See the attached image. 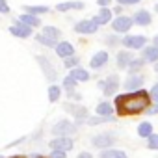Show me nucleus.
<instances>
[{"label": "nucleus", "mask_w": 158, "mask_h": 158, "mask_svg": "<svg viewBox=\"0 0 158 158\" xmlns=\"http://www.w3.org/2000/svg\"><path fill=\"white\" fill-rule=\"evenodd\" d=\"M151 104V95L145 89L128 91L115 97V112L119 115H138L141 112H147Z\"/></svg>", "instance_id": "obj_1"}, {"label": "nucleus", "mask_w": 158, "mask_h": 158, "mask_svg": "<svg viewBox=\"0 0 158 158\" xmlns=\"http://www.w3.org/2000/svg\"><path fill=\"white\" fill-rule=\"evenodd\" d=\"M74 132H76V125L71 123L69 119H60V121L52 127L54 138H71Z\"/></svg>", "instance_id": "obj_2"}, {"label": "nucleus", "mask_w": 158, "mask_h": 158, "mask_svg": "<svg viewBox=\"0 0 158 158\" xmlns=\"http://www.w3.org/2000/svg\"><path fill=\"white\" fill-rule=\"evenodd\" d=\"M63 110L76 117V125L88 121V117H89V115H88V108H84V106H80V104H74V102H65V104H63Z\"/></svg>", "instance_id": "obj_3"}, {"label": "nucleus", "mask_w": 158, "mask_h": 158, "mask_svg": "<svg viewBox=\"0 0 158 158\" xmlns=\"http://www.w3.org/2000/svg\"><path fill=\"white\" fill-rule=\"evenodd\" d=\"M35 61L43 67V74H45V78H47L48 82H54L56 78H58V73H56L52 61H50L47 56H35Z\"/></svg>", "instance_id": "obj_4"}, {"label": "nucleus", "mask_w": 158, "mask_h": 158, "mask_svg": "<svg viewBox=\"0 0 158 158\" xmlns=\"http://www.w3.org/2000/svg\"><path fill=\"white\" fill-rule=\"evenodd\" d=\"M121 45L125 48H134V50H139V48H145L147 45V37L145 35H125L121 39Z\"/></svg>", "instance_id": "obj_5"}, {"label": "nucleus", "mask_w": 158, "mask_h": 158, "mask_svg": "<svg viewBox=\"0 0 158 158\" xmlns=\"http://www.w3.org/2000/svg\"><path fill=\"white\" fill-rule=\"evenodd\" d=\"M132 26H134V21H132V17H127V15H119L112 21V28L117 34H127Z\"/></svg>", "instance_id": "obj_6"}, {"label": "nucleus", "mask_w": 158, "mask_h": 158, "mask_svg": "<svg viewBox=\"0 0 158 158\" xmlns=\"http://www.w3.org/2000/svg\"><path fill=\"white\" fill-rule=\"evenodd\" d=\"M119 86H121V80H119V76H117V74H110V76L106 78V80H104V88H102V93H104L106 97H112V95H115V93H117Z\"/></svg>", "instance_id": "obj_7"}, {"label": "nucleus", "mask_w": 158, "mask_h": 158, "mask_svg": "<svg viewBox=\"0 0 158 158\" xmlns=\"http://www.w3.org/2000/svg\"><path fill=\"white\" fill-rule=\"evenodd\" d=\"M97 30H99V24L93 19H86V21H80V23L74 24V32L76 34H86V35H89V34H95Z\"/></svg>", "instance_id": "obj_8"}, {"label": "nucleus", "mask_w": 158, "mask_h": 158, "mask_svg": "<svg viewBox=\"0 0 158 158\" xmlns=\"http://www.w3.org/2000/svg\"><path fill=\"white\" fill-rule=\"evenodd\" d=\"M91 143L97 147V149H108L112 143H114V134H110V132H106V134H97V136H93L91 138Z\"/></svg>", "instance_id": "obj_9"}, {"label": "nucleus", "mask_w": 158, "mask_h": 158, "mask_svg": "<svg viewBox=\"0 0 158 158\" xmlns=\"http://www.w3.org/2000/svg\"><path fill=\"white\" fill-rule=\"evenodd\" d=\"M73 147H74V143H73L71 138H54V139L50 141V149H52V151H63V152H69Z\"/></svg>", "instance_id": "obj_10"}, {"label": "nucleus", "mask_w": 158, "mask_h": 158, "mask_svg": "<svg viewBox=\"0 0 158 158\" xmlns=\"http://www.w3.org/2000/svg\"><path fill=\"white\" fill-rule=\"evenodd\" d=\"M143 80H145V76H143V74H130L127 80H125L123 86H125L127 91H138V89H141Z\"/></svg>", "instance_id": "obj_11"}, {"label": "nucleus", "mask_w": 158, "mask_h": 158, "mask_svg": "<svg viewBox=\"0 0 158 158\" xmlns=\"http://www.w3.org/2000/svg\"><path fill=\"white\" fill-rule=\"evenodd\" d=\"M10 34H13L15 37H19V39H26V37H30L32 35V28L30 26H26V24H21L19 21L15 23V24H11L10 26Z\"/></svg>", "instance_id": "obj_12"}, {"label": "nucleus", "mask_w": 158, "mask_h": 158, "mask_svg": "<svg viewBox=\"0 0 158 158\" xmlns=\"http://www.w3.org/2000/svg\"><path fill=\"white\" fill-rule=\"evenodd\" d=\"M132 21H134V24H138V26H149V24L152 23V15H151V11H147V10H138V11L134 13Z\"/></svg>", "instance_id": "obj_13"}, {"label": "nucleus", "mask_w": 158, "mask_h": 158, "mask_svg": "<svg viewBox=\"0 0 158 158\" xmlns=\"http://www.w3.org/2000/svg\"><path fill=\"white\" fill-rule=\"evenodd\" d=\"M56 54L61 58V60H67L71 56H74V47L69 43V41H60L56 45Z\"/></svg>", "instance_id": "obj_14"}, {"label": "nucleus", "mask_w": 158, "mask_h": 158, "mask_svg": "<svg viewBox=\"0 0 158 158\" xmlns=\"http://www.w3.org/2000/svg\"><path fill=\"white\" fill-rule=\"evenodd\" d=\"M106 63H108V52H106V50L95 52L93 58L89 60V67H91V69H102Z\"/></svg>", "instance_id": "obj_15"}, {"label": "nucleus", "mask_w": 158, "mask_h": 158, "mask_svg": "<svg viewBox=\"0 0 158 158\" xmlns=\"http://www.w3.org/2000/svg\"><path fill=\"white\" fill-rule=\"evenodd\" d=\"M134 60V56L128 52V50H119L117 52V67L119 69H128V65H130V61Z\"/></svg>", "instance_id": "obj_16"}, {"label": "nucleus", "mask_w": 158, "mask_h": 158, "mask_svg": "<svg viewBox=\"0 0 158 158\" xmlns=\"http://www.w3.org/2000/svg\"><path fill=\"white\" fill-rule=\"evenodd\" d=\"M141 58L149 63H158V47H154V45L145 47L143 52H141Z\"/></svg>", "instance_id": "obj_17"}, {"label": "nucleus", "mask_w": 158, "mask_h": 158, "mask_svg": "<svg viewBox=\"0 0 158 158\" xmlns=\"http://www.w3.org/2000/svg\"><path fill=\"white\" fill-rule=\"evenodd\" d=\"M93 21L101 26V24H108L110 21H112V10L110 8H101L99 10V13L93 17Z\"/></svg>", "instance_id": "obj_18"}, {"label": "nucleus", "mask_w": 158, "mask_h": 158, "mask_svg": "<svg viewBox=\"0 0 158 158\" xmlns=\"http://www.w3.org/2000/svg\"><path fill=\"white\" fill-rule=\"evenodd\" d=\"M58 11H71V10H86L84 2H60L56 4Z\"/></svg>", "instance_id": "obj_19"}, {"label": "nucleus", "mask_w": 158, "mask_h": 158, "mask_svg": "<svg viewBox=\"0 0 158 158\" xmlns=\"http://www.w3.org/2000/svg\"><path fill=\"white\" fill-rule=\"evenodd\" d=\"M23 10H24V13L34 15V17L45 15V13H48V11H50V8H48V6H23Z\"/></svg>", "instance_id": "obj_20"}, {"label": "nucleus", "mask_w": 158, "mask_h": 158, "mask_svg": "<svg viewBox=\"0 0 158 158\" xmlns=\"http://www.w3.org/2000/svg\"><path fill=\"white\" fill-rule=\"evenodd\" d=\"M69 76H73V78H74L76 82H88V80H89V73H88L86 69H82V67H76V69H71Z\"/></svg>", "instance_id": "obj_21"}, {"label": "nucleus", "mask_w": 158, "mask_h": 158, "mask_svg": "<svg viewBox=\"0 0 158 158\" xmlns=\"http://www.w3.org/2000/svg\"><path fill=\"white\" fill-rule=\"evenodd\" d=\"M17 21H19L21 24H26V26H30V28H34V26H39V24H41V21H39V17H34V15H28V13H21Z\"/></svg>", "instance_id": "obj_22"}, {"label": "nucleus", "mask_w": 158, "mask_h": 158, "mask_svg": "<svg viewBox=\"0 0 158 158\" xmlns=\"http://www.w3.org/2000/svg\"><path fill=\"white\" fill-rule=\"evenodd\" d=\"M112 114H114V108H112V104H110L108 101H102V102H99V104H97V115L112 117Z\"/></svg>", "instance_id": "obj_23"}, {"label": "nucleus", "mask_w": 158, "mask_h": 158, "mask_svg": "<svg viewBox=\"0 0 158 158\" xmlns=\"http://www.w3.org/2000/svg\"><path fill=\"white\" fill-rule=\"evenodd\" d=\"M145 63H147V61H145L143 58H134V60L130 61V65H128V69H127V71H128L130 74H139V71L143 69V65H145Z\"/></svg>", "instance_id": "obj_24"}, {"label": "nucleus", "mask_w": 158, "mask_h": 158, "mask_svg": "<svg viewBox=\"0 0 158 158\" xmlns=\"http://www.w3.org/2000/svg\"><path fill=\"white\" fill-rule=\"evenodd\" d=\"M101 158H128L125 151H119V149H104L101 152Z\"/></svg>", "instance_id": "obj_25"}, {"label": "nucleus", "mask_w": 158, "mask_h": 158, "mask_svg": "<svg viewBox=\"0 0 158 158\" xmlns=\"http://www.w3.org/2000/svg\"><path fill=\"white\" fill-rule=\"evenodd\" d=\"M115 119L114 117H102V115H91V117H88V125L89 127H97V125H102V123H114Z\"/></svg>", "instance_id": "obj_26"}, {"label": "nucleus", "mask_w": 158, "mask_h": 158, "mask_svg": "<svg viewBox=\"0 0 158 158\" xmlns=\"http://www.w3.org/2000/svg\"><path fill=\"white\" fill-rule=\"evenodd\" d=\"M154 132H152V125L149 123V121H143V123H139V127H138V136L139 138H149V136H152Z\"/></svg>", "instance_id": "obj_27"}, {"label": "nucleus", "mask_w": 158, "mask_h": 158, "mask_svg": "<svg viewBox=\"0 0 158 158\" xmlns=\"http://www.w3.org/2000/svg\"><path fill=\"white\" fill-rule=\"evenodd\" d=\"M43 35H47V37L54 39V41H58L60 35H61V32H60V28H56V26H45V28H43Z\"/></svg>", "instance_id": "obj_28"}, {"label": "nucleus", "mask_w": 158, "mask_h": 158, "mask_svg": "<svg viewBox=\"0 0 158 158\" xmlns=\"http://www.w3.org/2000/svg\"><path fill=\"white\" fill-rule=\"evenodd\" d=\"M35 39H37V43L39 45H43V47H48V48H56V45L60 43V41H54V39H50V37H47V35H43V34H37L35 35Z\"/></svg>", "instance_id": "obj_29"}, {"label": "nucleus", "mask_w": 158, "mask_h": 158, "mask_svg": "<svg viewBox=\"0 0 158 158\" xmlns=\"http://www.w3.org/2000/svg\"><path fill=\"white\" fill-rule=\"evenodd\" d=\"M60 97H61V89H60L56 84H52V86L48 88V101H50V102H56V101H60Z\"/></svg>", "instance_id": "obj_30"}, {"label": "nucleus", "mask_w": 158, "mask_h": 158, "mask_svg": "<svg viewBox=\"0 0 158 158\" xmlns=\"http://www.w3.org/2000/svg\"><path fill=\"white\" fill-rule=\"evenodd\" d=\"M63 65H65V69H76V67H80V58L74 54V56L63 60Z\"/></svg>", "instance_id": "obj_31"}, {"label": "nucleus", "mask_w": 158, "mask_h": 158, "mask_svg": "<svg viewBox=\"0 0 158 158\" xmlns=\"http://www.w3.org/2000/svg\"><path fill=\"white\" fill-rule=\"evenodd\" d=\"M76 84H78V82L74 80L73 76H69V74L63 78V89H65V91H74V89H76Z\"/></svg>", "instance_id": "obj_32"}, {"label": "nucleus", "mask_w": 158, "mask_h": 158, "mask_svg": "<svg viewBox=\"0 0 158 158\" xmlns=\"http://www.w3.org/2000/svg\"><path fill=\"white\" fill-rule=\"evenodd\" d=\"M147 149L151 151H158V134H152L147 138Z\"/></svg>", "instance_id": "obj_33"}, {"label": "nucleus", "mask_w": 158, "mask_h": 158, "mask_svg": "<svg viewBox=\"0 0 158 158\" xmlns=\"http://www.w3.org/2000/svg\"><path fill=\"white\" fill-rule=\"evenodd\" d=\"M104 43H106L108 47H115V45H119V43H121V39H119L117 35H106Z\"/></svg>", "instance_id": "obj_34"}, {"label": "nucleus", "mask_w": 158, "mask_h": 158, "mask_svg": "<svg viewBox=\"0 0 158 158\" xmlns=\"http://www.w3.org/2000/svg\"><path fill=\"white\" fill-rule=\"evenodd\" d=\"M149 95H151V101H154L156 104H158V82L151 88V91H149Z\"/></svg>", "instance_id": "obj_35"}, {"label": "nucleus", "mask_w": 158, "mask_h": 158, "mask_svg": "<svg viewBox=\"0 0 158 158\" xmlns=\"http://www.w3.org/2000/svg\"><path fill=\"white\" fill-rule=\"evenodd\" d=\"M0 13H2V15L10 13V4L6 2V0H0Z\"/></svg>", "instance_id": "obj_36"}, {"label": "nucleus", "mask_w": 158, "mask_h": 158, "mask_svg": "<svg viewBox=\"0 0 158 158\" xmlns=\"http://www.w3.org/2000/svg\"><path fill=\"white\" fill-rule=\"evenodd\" d=\"M138 2H141V0H117L119 6H134V4H138Z\"/></svg>", "instance_id": "obj_37"}, {"label": "nucleus", "mask_w": 158, "mask_h": 158, "mask_svg": "<svg viewBox=\"0 0 158 158\" xmlns=\"http://www.w3.org/2000/svg\"><path fill=\"white\" fill-rule=\"evenodd\" d=\"M65 156H67V152H63V151H52L48 158H65Z\"/></svg>", "instance_id": "obj_38"}, {"label": "nucleus", "mask_w": 158, "mask_h": 158, "mask_svg": "<svg viewBox=\"0 0 158 158\" xmlns=\"http://www.w3.org/2000/svg\"><path fill=\"white\" fill-rule=\"evenodd\" d=\"M147 114H149V115H158V104L154 102L152 106H149V108H147Z\"/></svg>", "instance_id": "obj_39"}, {"label": "nucleus", "mask_w": 158, "mask_h": 158, "mask_svg": "<svg viewBox=\"0 0 158 158\" xmlns=\"http://www.w3.org/2000/svg\"><path fill=\"white\" fill-rule=\"evenodd\" d=\"M67 97H71L73 101H80V99H82L80 93H76V89H74V91H67Z\"/></svg>", "instance_id": "obj_40"}, {"label": "nucleus", "mask_w": 158, "mask_h": 158, "mask_svg": "<svg viewBox=\"0 0 158 158\" xmlns=\"http://www.w3.org/2000/svg\"><path fill=\"white\" fill-rule=\"evenodd\" d=\"M97 4H99L101 8H108V6L112 4V0H97Z\"/></svg>", "instance_id": "obj_41"}, {"label": "nucleus", "mask_w": 158, "mask_h": 158, "mask_svg": "<svg viewBox=\"0 0 158 158\" xmlns=\"http://www.w3.org/2000/svg\"><path fill=\"white\" fill-rule=\"evenodd\" d=\"M76 158H93V156H91V152H88V151H82V152L78 154Z\"/></svg>", "instance_id": "obj_42"}, {"label": "nucleus", "mask_w": 158, "mask_h": 158, "mask_svg": "<svg viewBox=\"0 0 158 158\" xmlns=\"http://www.w3.org/2000/svg\"><path fill=\"white\" fill-rule=\"evenodd\" d=\"M112 11H114V13H115V15H117V17H119V15H121V13H123V6H115V8H114V10H112Z\"/></svg>", "instance_id": "obj_43"}, {"label": "nucleus", "mask_w": 158, "mask_h": 158, "mask_svg": "<svg viewBox=\"0 0 158 158\" xmlns=\"http://www.w3.org/2000/svg\"><path fill=\"white\" fill-rule=\"evenodd\" d=\"M24 141V138H21V139H17V141H13V143H8V147H13V145H19V143H23Z\"/></svg>", "instance_id": "obj_44"}, {"label": "nucleus", "mask_w": 158, "mask_h": 158, "mask_svg": "<svg viewBox=\"0 0 158 158\" xmlns=\"http://www.w3.org/2000/svg\"><path fill=\"white\" fill-rule=\"evenodd\" d=\"M152 45H154V47H158V35H154V39H152Z\"/></svg>", "instance_id": "obj_45"}, {"label": "nucleus", "mask_w": 158, "mask_h": 158, "mask_svg": "<svg viewBox=\"0 0 158 158\" xmlns=\"http://www.w3.org/2000/svg\"><path fill=\"white\" fill-rule=\"evenodd\" d=\"M32 158H47V156H43V154H34Z\"/></svg>", "instance_id": "obj_46"}, {"label": "nucleus", "mask_w": 158, "mask_h": 158, "mask_svg": "<svg viewBox=\"0 0 158 158\" xmlns=\"http://www.w3.org/2000/svg\"><path fill=\"white\" fill-rule=\"evenodd\" d=\"M11 158H26V156H21V154H17V156H11Z\"/></svg>", "instance_id": "obj_47"}, {"label": "nucleus", "mask_w": 158, "mask_h": 158, "mask_svg": "<svg viewBox=\"0 0 158 158\" xmlns=\"http://www.w3.org/2000/svg\"><path fill=\"white\" fill-rule=\"evenodd\" d=\"M154 71H156V73H158V63H154Z\"/></svg>", "instance_id": "obj_48"}, {"label": "nucleus", "mask_w": 158, "mask_h": 158, "mask_svg": "<svg viewBox=\"0 0 158 158\" xmlns=\"http://www.w3.org/2000/svg\"><path fill=\"white\" fill-rule=\"evenodd\" d=\"M154 10H156V13H158V4H156V6H154Z\"/></svg>", "instance_id": "obj_49"}, {"label": "nucleus", "mask_w": 158, "mask_h": 158, "mask_svg": "<svg viewBox=\"0 0 158 158\" xmlns=\"http://www.w3.org/2000/svg\"><path fill=\"white\" fill-rule=\"evenodd\" d=\"M0 158H4V156H0Z\"/></svg>", "instance_id": "obj_50"}]
</instances>
